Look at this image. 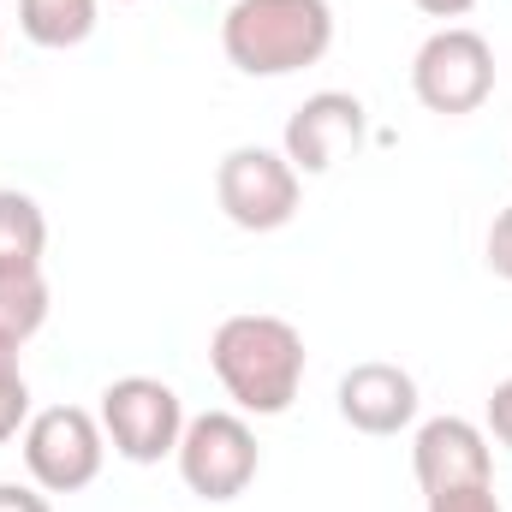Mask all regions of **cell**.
Masks as SVG:
<instances>
[{
    "label": "cell",
    "instance_id": "1",
    "mask_svg": "<svg viewBox=\"0 0 512 512\" xmlns=\"http://www.w3.org/2000/svg\"><path fill=\"white\" fill-rule=\"evenodd\" d=\"M209 364L239 411L280 417L304 387V334L286 316H227L209 340Z\"/></svg>",
    "mask_w": 512,
    "mask_h": 512
},
{
    "label": "cell",
    "instance_id": "2",
    "mask_svg": "<svg viewBox=\"0 0 512 512\" xmlns=\"http://www.w3.org/2000/svg\"><path fill=\"white\" fill-rule=\"evenodd\" d=\"M221 48L245 78H286L334 48L328 0H233L221 18Z\"/></svg>",
    "mask_w": 512,
    "mask_h": 512
},
{
    "label": "cell",
    "instance_id": "3",
    "mask_svg": "<svg viewBox=\"0 0 512 512\" xmlns=\"http://www.w3.org/2000/svg\"><path fill=\"white\" fill-rule=\"evenodd\" d=\"M108 459V435L102 417H90L84 405H48L30 411L24 423V471L42 495H78L102 477Z\"/></svg>",
    "mask_w": 512,
    "mask_h": 512
},
{
    "label": "cell",
    "instance_id": "4",
    "mask_svg": "<svg viewBox=\"0 0 512 512\" xmlns=\"http://www.w3.org/2000/svg\"><path fill=\"white\" fill-rule=\"evenodd\" d=\"M215 197H221V215L239 233H280L304 203V179L280 149L239 143L215 167Z\"/></svg>",
    "mask_w": 512,
    "mask_h": 512
},
{
    "label": "cell",
    "instance_id": "5",
    "mask_svg": "<svg viewBox=\"0 0 512 512\" xmlns=\"http://www.w3.org/2000/svg\"><path fill=\"white\" fill-rule=\"evenodd\" d=\"M411 90L429 114H477L489 96H495V48L483 30H465V24H447L435 30L417 60H411Z\"/></svg>",
    "mask_w": 512,
    "mask_h": 512
},
{
    "label": "cell",
    "instance_id": "6",
    "mask_svg": "<svg viewBox=\"0 0 512 512\" xmlns=\"http://www.w3.org/2000/svg\"><path fill=\"white\" fill-rule=\"evenodd\" d=\"M179 477L197 501H239L256 483V435L239 411H203V417H185V435H179Z\"/></svg>",
    "mask_w": 512,
    "mask_h": 512
},
{
    "label": "cell",
    "instance_id": "7",
    "mask_svg": "<svg viewBox=\"0 0 512 512\" xmlns=\"http://www.w3.org/2000/svg\"><path fill=\"white\" fill-rule=\"evenodd\" d=\"M102 435L114 441V453L131 465H161L167 453H179L185 435V405L179 393L155 376H120L102 387Z\"/></svg>",
    "mask_w": 512,
    "mask_h": 512
},
{
    "label": "cell",
    "instance_id": "8",
    "mask_svg": "<svg viewBox=\"0 0 512 512\" xmlns=\"http://www.w3.org/2000/svg\"><path fill=\"white\" fill-rule=\"evenodd\" d=\"M364 102L346 96V90H316L304 108H292L286 137H280V155L298 167V179H316L328 173L340 155H352L364 143Z\"/></svg>",
    "mask_w": 512,
    "mask_h": 512
},
{
    "label": "cell",
    "instance_id": "9",
    "mask_svg": "<svg viewBox=\"0 0 512 512\" xmlns=\"http://www.w3.org/2000/svg\"><path fill=\"white\" fill-rule=\"evenodd\" d=\"M411 471H417L423 495L495 483L489 429H477L471 417H429V423L417 429V441H411Z\"/></svg>",
    "mask_w": 512,
    "mask_h": 512
},
{
    "label": "cell",
    "instance_id": "10",
    "mask_svg": "<svg viewBox=\"0 0 512 512\" xmlns=\"http://www.w3.org/2000/svg\"><path fill=\"white\" fill-rule=\"evenodd\" d=\"M340 417L358 435H399L417 417V382H411V370L382 364V358L352 364L340 376Z\"/></svg>",
    "mask_w": 512,
    "mask_h": 512
},
{
    "label": "cell",
    "instance_id": "11",
    "mask_svg": "<svg viewBox=\"0 0 512 512\" xmlns=\"http://www.w3.org/2000/svg\"><path fill=\"white\" fill-rule=\"evenodd\" d=\"M96 6L102 0H18V30L36 48H78L96 30Z\"/></svg>",
    "mask_w": 512,
    "mask_h": 512
},
{
    "label": "cell",
    "instance_id": "12",
    "mask_svg": "<svg viewBox=\"0 0 512 512\" xmlns=\"http://www.w3.org/2000/svg\"><path fill=\"white\" fill-rule=\"evenodd\" d=\"M42 251H48V221L36 197L0 191V268H42Z\"/></svg>",
    "mask_w": 512,
    "mask_h": 512
},
{
    "label": "cell",
    "instance_id": "13",
    "mask_svg": "<svg viewBox=\"0 0 512 512\" xmlns=\"http://www.w3.org/2000/svg\"><path fill=\"white\" fill-rule=\"evenodd\" d=\"M48 322V280L42 268H0V334L18 346Z\"/></svg>",
    "mask_w": 512,
    "mask_h": 512
},
{
    "label": "cell",
    "instance_id": "14",
    "mask_svg": "<svg viewBox=\"0 0 512 512\" xmlns=\"http://www.w3.org/2000/svg\"><path fill=\"white\" fill-rule=\"evenodd\" d=\"M429 512H507L495 483H471V489H441L429 495Z\"/></svg>",
    "mask_w": 512,
    "mask_h": 512
},
{
    "label": "cell",
    "instance_id": "15",
    "mask_svg": "<svg viewBox=\"0 0 512 512\" xmlns=\"http://www.w3.org/2000/svg\"><path fill=\"white\" fill-rule=\"evenodd\" d=\"M24 423H30V387H24V376H6V382H0V447H6Z\"/></svg>",
    "mask_w": 512,
    "mask_h": 512
},
{
    "label": "cell",
    "instance_id": "16",
    "mask_svg": "<svg viewBox=\"0 0 512 512\" xmlns=\"http://www.w3.org/2000/svg\"><path fill=\"white\" fill-rule=\"evenodd\" d=\"M489 268L501 280H512V203L495 215V227H489Z\"/></svg>",
    "mask_w": 512,
    "mask_h": 512
},
{
    "label": "cell",
    "instance_id": "17",
    "mask_svg": "<svg viewBox=\"0 0 512 512\" xmlns=\"http://www.w3.org/2000/svg\"><path fill=\"white\" fill-rule=\"evenodd\" d=\"M489 435H495L501 447H512V376L489 393Z\"/></svg>",
    "mask_w": 512,
    "mask_h": 512
},
{
    "label": "cell",
    "instance_id": "18",
    "mask_svg": "<svg viewBox=\"0 0 512 512\" xmlns=\"http://www.w3.org/2000/svg\"><path fill=\"white\" fill-rule=\"evenodd\" d=\"M0 512H54L42 489H24V483H0Z\"/></svg>",
    "mask_w": 512,
    "mask_h": 512
},
{
    "label": "cell",
    "instance_id": "19",
    "mask_svg": "<svg viewBox=\"0 0 512 512\" xmlns=\"http://www.w3.org/2000/svg\"><path fill=\"white\" fill-rule=\"evenodd\" d=\"M417 12H429V18H465L477 0H411Z\"/></svg>",
    "mask_w": 512,
    "mask_h": 512
},
{
    "label": "cell",
    "instance_id": "20",
    "mask_svg": "<svg viewBox=\"0 0 512 512\" xmlns=\"http://www.w3.org/2000/svg\"><path fill=\"white\" fill-rule=\"evenodd\" d=\"M6 376H24V370H18V340H12V334H0V382H6Z\"/></svg>",
    "mask_w": 512,
    "mask_h": 512
},
{
    "label": "cell",
    "instance_id": "21",
    "mask_svg": "<svg viewBox=\"0 0 512 512\" xmlns=\"http://www.w3.org/2000/svg\"><path fill=\"white\" fill-rule=\"evenodd\" d=\"M120 6H131V0H120Z\"/></svg>",
    "mask_w": 512,
    "mask_h": 512
}]
</instances>
